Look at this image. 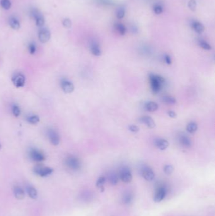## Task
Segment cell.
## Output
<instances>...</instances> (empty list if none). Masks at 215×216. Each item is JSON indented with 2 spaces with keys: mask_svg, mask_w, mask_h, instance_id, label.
<instances>
[{
  "mask_svg": "<svg viewBox=\"0 0 215 216\" xmlns=\"http://www.w3.org/2000/svg\"><path fill=\"white\" fill-rule=\"evenodd\" d=\"M150 80L152 91L155 94L160 91L162 84L165 82V79L162 77L153 74L150 75Z\"/></svg>",
  "mask_w": 215,
  "mask_h": 216,
  "instance_id": "1",
  "label": "cell"
},
{
  "mask_svg": "<svg viewBox=\"0 0 215 216\" xmlns=\"http://www.w3.org/2000/svg\"><path fill=\"white\" fill-rule=\"evenodd\" d=\"M66 164L69 168L74 171L80 170L81 166L80 159L75 157V156H69L66 159Z\"/></svg>",
  "mask_w": 215,
  "mask_h": 216,
  "instance_id": "2",
  "label": "cell"
},
{
  "mask_svg": "<svg viewBox=\"0 0 215 216\" xmlns=\"http://www.w3.org/2000/svg\"><path fill=\"white\" fill-rule=\"evenodd\" d=\"M34 173L41 177H46L51 174L53 172V169L49 167H43L42 166L37 165L34 169Z\"/></svg>",
  "mask_w": 215,
  "mask_h": 216,
  "instance_id": "3",
  "label": "cell"
},
{
  "mask_svg": "<svg viewBox=\"0 0 215 216\" xmlns=\"http://www.w3.org/2000/svg\"><path fill=\"white\" fill-rule=\"evenodd\" d=\"M120 178L123 182L128 183L132 181V176L130 170L127 168H122L120 172Z\"/></svg>",
  "mask_w": 215,
  "mask_h": 216,
  "instance_id": "4",
  "label": "cell"
},
{
  "mask_svg": "<svg viewBox=\"0 0 215 216\" xmlns=\"http://www.w3.org/2000/svg\"><path fill=\"white\" fill-rule=\"evenodd\" d=\"M30 155L33 161L36 162H42L45 160V155L40 151L36 149H31Z\"/></svg>",
  "mask_w": 215,
  "mask_h": 216,
  "instance_id": "5",
  "label": "cell"
},
{
  "mask_svg": "<svg viewBox=\"0 0 215 216\" xmlns=\"http://www.w3.org/2000/svg\"><path fill=\"white\" fill-rule=\"evenodd\" d=\"M167 194V190L165 187L161 186L159 187L156 191L153 200L155 202H160L165 199Z\"/></svg>",
  "mask_w": 215,
  "mask_h": 216,
  "instance_id": "6",
  "label": "cell"
},
{
  "mask_svg": "<svg viewBox=\"0 0 215 216\" xmlns=\"http://www.w3.org/2000/svg\"><path fill=\"white\" fill-rule=\"evenodd\" d=\"M48 137L50 142L53 145H58L60 142V137L59 134L52 129L48 131Z\"/></svg>",
  "mask_w": 215,
  "mask_h": 216,
  "instance_id": "7",
  "label": "cell"
},
{
  "mask_svg": "<svg viewBox=\"0 0 215 216\" xmlns=\"http://www.w3.org/2000/svg\"><path fill=\"white\" fill-rule=\"evenodd\" d=\"M142 176H143L144 180H146L148 181H151L154 180L155 174L153 171L150 168L146 167L142 171Z\"/></svg>",
  "mask_w": 215,
  "mask_h": 216,
  "instance_id": "8",
  "label": "cell"
},
{
  "mask_svg": "<svg viewBox=\"0 0 215 216\" xmlns=\"http://www.w3.org/2000/svg\"><path fill=\"white\" fill-rule=\"evenodd\" d=\"M13 83L14 85L18 88L24 87L25 83V78L24 75L22 74H17V75L14 77L12 79Z\"/></svg>",
  "mask_w": 215,
  "mask_h": 216,
  "instance_id": "9",
  "label": "cell"
},
{
  "mask_svg": "<svg viewBox=\"0 0 215 216\" xmlns=\"http://www.w3.org/2000/svg\"><path fill=\"white\" fill-rule=\"evenodd\" d=\"M140 121L141 123L144 124L146 126L150 129H152L156 127L155 122L153 120L152 118L148 116H144L140 118Z\"/></svg>",
  "mask_w": 215,
  "mask_h": 216,
  "instance_id": "10",
  "label": "cell"
},
{
  "mask_svg": "<svg viewBox=\"0 0 215 216\" xmlns=\"http://www.w3.org/2000/svg\"><path fill=\"white\" fill-rule=\"evenodd\" d=\"M61 88L64 92L66 94H71L74 91V85L68 80H62L61 83Z\"/></svg>",
  "mask_w": 215,
  "mask_h": 216,
  "instance_id": "11",
  "label": "cell"
},
{
  "mask_svg": "<svg viewBox=\"0 0 215 216\" xmlns=\"http://www.w3.org/2000/svg\"><path fill=\"white\" fill-rule=\"evenodd\" d=\"M50 38V33L48 30L46 29H41L39 31V39L41 42L46 43L47 42H48Z\"/></svg>",
  "mask_w": 215,
  "mask_h": 216,
  "instance_id": "12",
  "label": "cell"
},
{
  "mask_svg": "<svg viewBox=\"0 0 215 216\" xmlns=\"http://www.w3.org/2000/svg\"><path fill=\"white\" fill-rule=\"evenodd\" d=\"M155 145L158 149L161 150V151H165L169 146V143L165 139H159L155 141Z\"/></svg>",
  "mask_w": 215,
  "mask_h": 216,
  "instance_id": "13",
  "label": "cell"
},
{
  "mask_svg": "<svg viewBox=\"0 0 215 216\" xmlns=\"http://www.w3.org/2000/svg\"><path fill=\"white\" fill-rule=\"evenodd\" d=\"M32 14L33 17L36 20L37 26L38 27H42L44 24V19L42 15H41L37 10H34V11H32Z\"/></svg>",
  "mask_w": 215,
  "mask_h": 216,
  "instance_id": "14",
  "label": "cell"
},
{
  "mask_svg": "<svg viewBox=\"0 0 215 216\" xmlns=\"http://www.w3.org/2000/svg\"><path fill=\"white\" fill-rule=\"evenodd\" d=\"M145 109H146V111L149 112H155L159 109V105L156 102L150 101L145 104Z\"/></svg>",
  "mask_w": 215,
  "mask_h": 216,
  "instance_id": "15",
  "label": "cell"
},
{
  "mask_svg": "<svg viewBox=\"0 0 215 216\" xmlns=\"http://www.w3.org/2000/svg\"><path fill=\"white\" fill-rule=\"evenodd\" d=\"M13 192H14V195L15 196L18 200H22L24 199L25 197V192L24 190L21 188L19 186H15L13 190Z\"/></svg>",
  "mask_w": 215,
  "mask_h": 216,
  "instance_id": "16",
  "label": "cell"
},
{
  "mask_svg": "<svg viewBox=\"0 0 215 216\" xmlns=\"http://www.w3.org/2000/svg\"><path fill=\"white\" fill-rule=\"evenodd\" d=\"M198 128V127L197 123H194V122H191L186 127V130L189 133H194L195 132H196Z\"/></svg>",
  "mask_w": 215,
  "mask_h": 216,
  "instance_id": "17",
  "label": "cell"
},
{
  "mask_svg": "<svg viewBox=\"0 0 215 216\" xmlns=\"http://www.w3.org/2000/svg\"><path fill=\"white\" fill-rule=\"evenodd\" d=\"M192 28L198 34H201L202 32H204V27L202 24L198 22H196L192 25Z\"/></svg>",
  "mask_w": 215,
  "mask_h": 216,
  "instance_id": "18",
  "label": "cell"
},
{
  "mask_svg": "<svg viewBox=\"0 0 215 216\" xmlns=\"http://www.w3.org/2000/svg\"><path fill=\"white\" fill-rule=\"evenodd\" d=\"M27 193L31 199H36L37 197V192L36 189L32 186H28L27 188Z\"/></svg>",
  "mask_w": 215,
  "mask_h": 216,
  "instance_id": "19",
  "label": "cell"
},
{
  "mask_svg": "<svg viewBox=\"0 0 215 216\" xmlns=\"http://www.w3.org/2000/svg\"><path fill=\"white\" fill-rule=\"evenodd\" d=\"M9 26H11L12 29H13L15 30H18L20 27V23H19V22L15 18H13V17L11 18L9 20Z\"/></svg>",
  "mask_w": 215,
  "mask_h": 216,
  "instance_id": "20",
  "label": "cell"
},
{
  "mask_svg": "<svg viewBox=\"0 0 215 216\" xmlns=\"http://www.w3.org/2000/svg\"><path fill=\"white\" fill-rule=\"evenodd\" d=\"M162 101L165 103H167V104H175L177 102V100L175 98H173L172 96H164L162 99Z\"/></svg>",
  "mask_w": 215,
  "mask_h": 216,
  "instance_id": "21",
  "label": "cell"
},
{
  "mask_svg": "<svg viewBox=\"0 0 215 216\" xmlns=\"http://www.w3.org/2000/svg\"><path fill=\"white\" fill-rule=\"evenodd\" d=\"M105 183V178L104 176H100L99 179L97 180L96 183V186L97 188L100 189L101 192H103L104 190L103 184Z\"/></svg>",
  "mask_w": 215,
  "mask_h": 216,
  "instance_id": "22",
  "label": "cell"
},
{
  "mask_svg": "<svg viewBox=\"0 0 215 216\" xmlns=\"http://www.w3.org/2000/svg\"><path fill=\"white\" fill-rule=\"evenodd\" d=\"M91 52L94 56H100L102 55V51L99 47V46L97 44H93L91 48Z\"/></svg>",
  "mask_w": 215,
  "mask_h": 216,
  "instance_id": "23",
  "label": "cell"
},
{
  "mask_svg": "<svg viewBox=\"0 0 215 216\" xmlns=\"http://www.w3.org/2000/svg\"><path fill=\"white\" fill-rule=\"evenodd\" d=\"M132 195L131 193H126L122 197V201L125 204H129L132 200Z\"/></svg>",
  "mask_w": 215,
  "mask_h": 216,
  "instance_id": "24",
  "label": "cell"
},
{
  "mask_svg": "<svg viewBox=\"0 0 215 216\" xmlns=\"http://www.w3.org/2000/svg\"><path fill=\"white\" fill-rule=\"evenodd\" d=\"M109 180L112 185H116L118 183L119 178L116 173H110L109 176Z\"/></svg>",
  "mask_w": 215,
  "mask_h": 216,
  "instance_id": "25",
  "label": "cell"
},
{
  "mask_svg": "<svg viewBox=\"0 0 215 216\" xmlns=\"http://www.w3.org/2000/svg\"><path fill=\"white\" fill-rule=\"evenodd\" d=\"M181 142L182 145L186 147H189L191 145V140L186 136H182L181 137Z\"/></svg>",
  "mask_w": 215,
  "mask_h": 216,
  "instance_id": "26",
  "label": "cell"
},
{
  "mask_svg": "<svg viewBox=\"0 0 215 216\" xmlns=\"http://www.w3.org/2000/svg\"><path fill=\"white\" fill-rule=\"evenodd\" d=\"M40 118L37 115H33L27 118V121L31 124H37L39 122Z\"/></svg>",
  "mask_w": 215,
  "mask_h": 216,
  "instance_id": "27",
  "label": "cell"
},
{
  "mask_svg": "<svg viewBox=\"0 0 215 216\" xmlns=\"http://www.w3.org/2000/svg\"><path fill=\"white\" fill-rule=\"evenodd\" d=\"M174 169H173V167L172 165H165V166L163 168V171L167 175H170L173 172Z\"/></svg>",
  "mask_w": 215,
  "mask_h": 216,
  "instance_id": "28",
  "label": "cell"
},
{
  "mask_svg": "<svg viewBox=\"0 0 215 216\" xmlns=\"http://www.w3.org/2000/svg\"><path fill=\"white\" fill-rule=\"evenodd\" d=\"M1 6L5 10H8V9L10 8L11 4V2L9 1V0H1Z\"/></svg>",
  "mask_w": 215,
  "mask_h": 216,
  "instance_id": "29",
  "label": "cell"
},
{
  "mask_svg": "<svg viewBox=\"0 0 215 216\" xmlns=\"http://www.w3.org/2000/svg\"><path fill=\"white\" fill-rule=\"evenodd\" d=\"M116 29L121 36H124L126 34V27L123 26L122 24H117Z\"/></svg>",
  "mask_w": 215,
  "mask_h": 216,
  "instance_id": "30",
  "label": "cell"
},
{
  "mask_svg": "<svg viewBox=\"0 0 215 216\" xmlns=\"http://www.w3.org/2000/svg\"><path fill=\"white\" fill-rule=\"evenodd\" d=\"M197 3L196 0H190L188 3V7L192 11H194L196 9Z\"/></svg>",
  "mask_w": 215,
  "mask_h": 216,
  "instance_id": "31",
  "label": "cell"
},
{
  "mask_svg": "<svg viewBox=\"0 0 215 216\" xmlns=\"http://www.w3.org/2000/svg\"><path fill=\"white\" fill-rule=\"evenodd\" d=\"M200 46L202 48L205 50H211V49H212L211 46L209 44L206 42V41H204V40H201V41L200 42Z\"/></svg>",
  "mask_w": 215,
  "mask_h": 216,
  "instance_id": "32",
  "label": "cell"
},
{
  "mask_svg": "<svg viewBox=\"0 0 215 216\" xmlns=\"http://www.w3.org/2000/svg\"><path fill=\"white\" fill-rule=\"evenodd\" d=\"M12 111L13 114L15 117H18L20 114V109L17 105L13 106V107L12 109Z\"/></svg>",
  "mask_w": 215,
  "mask_h": 216,
  "instance_id": "33",
  "label": "cell"
},
{
  "mask_svg": "<svg viewBox=\"0 0 215 216\" xmlns=\"http://www.w3.org/2000/svg\"><path fill=\"white\" fill-rule=\"evenodd\" d=\"M62 25L66 29H69L72 26L71 21L69 18H66V19L62 21Z\"/></svg>",
  "mask_w": 215,
  "mask_h": 216,
  "instance_id": "34",
  "label": "cell"
},
{
  "mask_svg": "<svg viewBox=\"0 0 215 216\" xmlns=\"http://www.w3.org/2000/svg\"><path fill=\"white\" fill-rule=\"evenodd\" d=\"M125 15V11L124 9H119V10L117 12L116 16L118 17V19H122L124 18Z\"/></svg>",
  "mask_w": 215,
  "mask_h": 216,
  "instance_id": "35",
  "label": "cell"
},
{
  "mask_svg": "<svg viewBox=\"0 0 215 216\" xmlns=\"http://www.w3.org/2000/svg\"><path fill=\"white\" fill-rule=\"evenodd\" d=\"M28 50H29V52L31 55H34L35 52L36 51V46L34 44V43H32L28 46Z\"/></svg>",
  "mask_w": 215,
  "mask_h": 216,
  "instance_id": "36",
  "label": "cell"
},
{
  "mask_svg": "<svg viewBox=\"0 0 215 216\" xmlns=\"http://www.w3.org/2000/svg\"><path fill=\"white\" fill-rule=\"evenodd\" d=\"M129 130H130L131 132L133 133H137L140 130V128H139L138 127H137L136 125H130L129 127Z\"/></svg>",
  "mask_w": 215,
  "mask_h": 216,
  "instance_id": "37",
  "label": "cell"
},
{
  "mask_svg": "<svg viewBox=\"0 0 215 216\" xmlns=\"http://www.w3.org/2000/svg\"><path fill=\"white\" fill-rule=\"evenodd\" d=\"M154 11L157 15H160L162 13L163 11V8L161 6L157 5L154 8Z\"/></svg>",
  "mask_w": 215,
  "mask_h": 216,
  "instance_id": "38",
  "label": "cell"
},
{
  "mask_svg": "<svg viewBox=\"0 0 215 216\" xmlns=\"http://www.w3.org/2000/svg\"><path fill=\"white\" fill-rule=\"evenodd\" d=\"M165 62H166V63L167 65H171L172 64V59H171V58H170V56L169 55H166L165 56Z\"/></svg>",
  "mask_w": 215,
  "mask_h": 216,
  "instance_id": "39",
  "label": "cell"
},
{
  "mask_svg": "<svg viewBox=\"0 0 215 216\" xmlns=\"http://www.w3.org/2000/svg\"><path fill=\"white\" fill-rule=\"evenodd\" d=\"M168 115L169 116L172 118H175L177 117V113L173 111H168Z\"/></svg>",
  "mask_w": 215,
  "mask_h": 216,
  "instance_id": "40",
  "label": "cell"
},
{
  "mask_svg": "<svg viewBox=\"0 0 215 216\" xmlns=\"http://www.w3.org/2000/svg\"><path fill=\"white\" fill-rule=\"evenodd\" d=\"M1 149V143H0V149Z\"/></svg>",
  "mask_w": 215,
  "mask_h": 216,
  "instance_id": "41",
  "label": "cell"
}]
</instances>
